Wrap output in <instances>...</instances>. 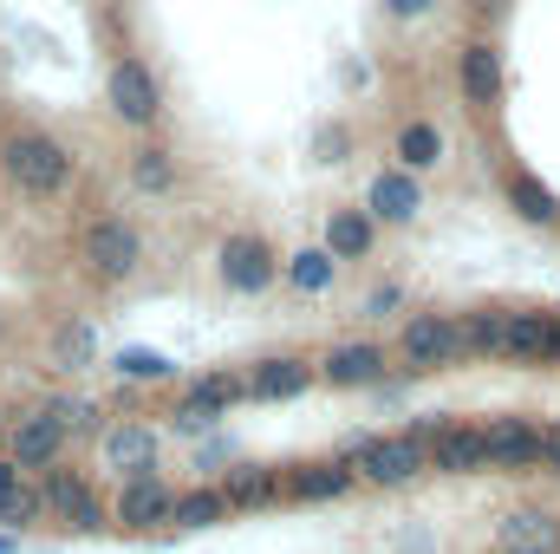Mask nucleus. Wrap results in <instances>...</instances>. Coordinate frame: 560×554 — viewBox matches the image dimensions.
<instances>
[{
    "label": "nucleus",
    "instance_id": "e433bc0d",
    "mask_svg": "<svg viewBox=\"0 0 560 554\" xmlns=\"http://www.w3.org/2000/svg\"><path fill=\"white\" fill-rule=\"evenodd\" d=\"M541 470L560 476V424H548V443H541Z\"/></svg>",
    "mask_w": 560,
    "mask_h": 554
},
{
    "label": "nucleus",
    "instance_id": "f704fd0d",
    "mask_svg": "<svg viewBox=\"0 0 560 554\" xmlns=\"http://www.w3.org/2000/svg\"><path fill=\"white\" fill-rule=\"evenodd\" d=\"M319 163H346V131H339V125L319 131Z\"/></svg>",
    "mask_w": 560,
    "mask_h": 554
},
{
    "label": "nucleus",
    "instance_id": "f257e3e1",
    "mask_svg": "<svg viewBox=\"0 0 560 554\" xmlns=\"http://www.w3.org/2000/svg\"><path fill=\"white\" fill-rule=\"evenodd\" d=\"M72 150L52 138V131H13L0 138V176L26 196V203H52L72 189Z\"/></svg>",
    "mask_w": 560,
    "mask_h": 554
},
{
    "label": "nucleus",
    "instance_id": "9b49d317",
    "mask_svg": "<svg viewBox=\"0 0 560 554\" xmlns=\"http://www.w3.org/2000/svg\"><path fill=\"white\" fill-rule=\"evenodd\" d=\"M235 405H248V372H202L170 417H176V430H209V424H222Z\"/></svg>",
    "mask_w": 560,
    "mask_h": 554
},
{
    "label": "nucleus",
    "instance_id": "4468645a",
    "mask_svg": "<svg viewBox=\"0 0 560 554\" xmlns=\"http://www.w3.org/2000/svg\"><path fill=\"white\" fill-rule=\"evenodd\" d=\"M365 216L372 222H392V229H405V222H418L423 216V176L411 170H378L372 183H365Z\"/></svg>",
    "mask_w": 560,
    "mask_h": 554
},
{
    "label": "nucleus",
    "instance_id": "4be33fe9",
    "mask_svg": "<svg viewBox=\"0 0 560 554\" xmlns=\"http://www.w3.org/2000/svg\"><path fill=\"white\" fill-rule=\"evenodd\" d=\"M222 496H229L235 516L280 503V463H242V470H229V476H222Z\"/></svg>",
    "mask_w": 560,
    "mask_h": 554
},
{
    "label": "nucleus",
    "instance_id": "6e6552de",
    "mask_svg": "<svg viewBox=\"0 0 560 554\" xmlns=\"http://www.w3.org/2000/svg\"><path fill=\"white\" fill-rule=\"evenodd\" d=\"M430 450V470L436 476H482L489 457H482V424H456V417H418L411 424Z\"/></svg>",
    "mask_w": 560,
    "mask_h": 554
},
{
    "label": "nucleus",
    "instance_id": "473e14b6",
    "mask_svg": "<svg viewBox=\"0 0 560 554\" xmlns=\"http://www.w3.org/2000/svg\"><path fill=\"white\" fill-rule=\"evenodd\" d=\"M398 307H405V287H372V293H365V313H372V320H385V313H398Z\"/></svg>",
    "mask_w": 560,
    "mask_h": 554
},
{
    "label": "nucleus",
    "instance_id": "bb28decb",
    "mask_svg": "<svg viewBox=\"0 0 560 554\" xmlns=\"http://www.w3.org/2000/svg\"><path fill=\"white\" fill-rule=\"evenodd\" d=\"M463 346H469V359H502V346H509V307L463 313Z\"/></svg>",
    "mask_w": 560,
    "mask_h": 554
},
{
    "label": "nucleus",
    "instance_id": "72a5a7b5",
    "mask_svg": "<svg viewBox=\"0 0 560 554\" xmlns=\"http://www.w3.org/2000/svg\"><path fill=\"white\" fill-rule=\"evenodd\" d=\"M392 20H423V13H436V0H378Z\"/></svg>",
    "mask_w": 560,
    "mask_h": 554
},
{
    "label": "nucleus",
    "instance_id": "0eeeda50",
    "mask_svg": "<svg viewBox=\"0 0 560 554\" xmlns=\"http://www.w3.org/2000/svg\"><path fill=\"white\" fill-rule=\"evenodd\" d=\"M66 443H72V424L52 405H33L26 417H13V430H7V457L26 476H46L52 463H66Z\"/></svg>",
    "mask_w": 560,
    "mask_h": 554
},
{
    "label": "nucleus",
    "instance_id": "ea45409f",
    "mask_svg": "<svg viewBox=\"0 0 560 554\" xmlns=\"http://www.w3.org/2000/svg\"><path fill=\"white\" fill-rule=\"evenodd\" d=\"M555 366H560V313H555Z\"/></svg>",
    "mask_w": 560,
    "mask_h": 554
},
{
    "label": "nucleus",
    "instance_id": "9d476101",
    "mask_svg": "<svg viewBox=\"0 0 560 554\" xmlns=\"http://www.w3.org/2000/svg\"><path fill=\"white\" fill-rule=\"evenodd\" d=\"M541 443H548V424H535V417H489L482 424V457H489V470H502V476H522V470H541Z\"/></svg>",
    "mask_w": 560,
    "mask_h": 554
},
{
    "label": "nucleus",
    "instance_id": "1a4fd4ad",
    "mask_svg": "<svg viewBox=\"0 0 560 554\" xmlns=\"http://www.w3.org/2000/svg\"><path fill=\"white\" fill-rule=\"evenodd\" d=\"M215 280L229 287V293H268L280 280V255L268 249V235H255V229H242V235H229L222 249H215Z\"/></svg>",
    "mask_w": 560,
    "mask_h": 554
},
{
    "label": "nucleus",
    "instance_id": "2eb2a0df",
    "mask_svg": "<svg viewBox=\"0 0 560 554\" xmlns=\"http://www.w3.org/2000/svg\"><path fill=\"white\" fill-rule=\"evenodd\" d=\"M313 379H319V366H306L300 353H275V359H255L248 399H255V405H293V399L313 392Z\"/></svg>",
    "mask_w": 560,
    "mask_h": 554
},
{
    "label": "nucleus",
    "instance_id": "ddd939ff",
    "mask_svg": "<svg viewBox=\"0 0 560 554\" xmlns=\"http://www.w3.org/2000/svg\"><path fill=\"white\" fill-rule=\"evenodd\" d=\"M98 457H105V470L112 476H125V483H138V476H156V457H163V437L138 424V417H125V424H112L105 430V443H98Z\"/></svg>",
    "mask_w": 560,
    "mask_h": 554
},
{
    "label": "nucleus",
    "instance_id": "4c0bfd02",
    "mask_svg": "<svg viewBox=\"0 0 560 554\" xmlns=\"http://www.w3.org/2000/svg\"><path fill=\"white\" fill-rule=\"evenodd\" d=\"M0 554H20V535H7V529H0Z\"/></svg>",
    "mask_w": 560,
    "mask_h": 554
},
{
    "label": "nucleus",
    "instance_id": "5701e85b",
    "mask_svg": "<svg viewBox=\"0 0 560 554\" xmlns=\"http://www.w3.org/2000/svg\"><path fill=\"white\" fill-rule=\"evenodd\" d=\"M502 196H509V209H515L522 222H535V229H555L560 222V196L541 183V176H528V170H509Z\"/></svg>",
    "mask_w": 560,
    "mask_h": 554
},
{
    "label": "nucleus",
    "instance_id": "cd10ccee",
    "mask_svg": "<svg viewBox=\"0 0 560 554\" xmlns=\"http://www.w3.org/2000/svg\"><path fill=\"white\" fill-rule=\"evenodd\" d=\"M176 157L163 150V143H138L131 150V189H143V196H176Z\"/></svg>",
    "mask_w": 560,
    "mask_h": 554
},
{
    "label": "nucleus",
    "instance_id": "f8f14e48",
    "mask_svg": "<svg viewBox=\"0 0 560 554\" xmlns=\"http://www.w3.org/2000/svg\"><path fill=\"white\" fill-rule=\"evenodd\" d=\"M359 483L352 457H319V463H280V496L287 503H339Z\"/></svg>",
    "mask_w": 560,
    "mask_h": 554
},
{
    "label": "nucleus",
    "instance_id": "b1692460",
    "mask_svg": "<svg viewBox=\"0 0 560 554\" xmlns=\"http://www.w3.org/2000/svg\"><path fill=\"white\" fill-rule=\"evenodd\" d=\"M235 509H229V496H222V483H189V489H176V516H170V529H222Z\"/></svg>",
    "mask_w": 560,
    "mask_h": 554
},
{
    "label": "nucleus",
    "instance_id": "f03ea898",
    "mask_svg": "<svg viewBox=\"0 0 560 554\" xmlns=\"http://www.w3.org/2000/svg\"><path fill=\"white\" fill-rule=\"evenodd\" d=\"M352 470L372 489H405L430 470V450L418 430H372V437H352Z\"/></svg>",
    "mask_w": 560,
    "mask_h": 554
},
{
    "label": "nucleus",
    "instance_id": "a878e982",
    "mask_svg": "<svg viewBox=\"0 0 560 554\" xmlns=\"http://www.w3.org/2000/svg\"><path fill=\"white\" fill-rule=\"evenodd\" d=\"M280 280H287L293 293H326V287L339 280V262L326 255V242H313V249H293V255L280 262Z\"/></svg>",
    "mask_w": 560,
    "mask_h": 554
},
{
    "label": "nucleus",
    "instance_id": "7ed1b4c3",
    "mask_svg": "<svg viewBox=\"0 0 560 554\" xmlns=\"http://www.w3.org/2000/svg\"><path fill=\"white\" fill-rule=\"evenodd\" d=\"M105 105H112L118 125L156 131V118H163V79L150 72V59H138V53L112 59V72H105Z\"/></svg>",
    "mask_w": 560,
    "mask_h": 554
},
{
    "label": "nucleus",
    "instance_id": "58836bf2",
    "mask_svg": "<svg viewBox=\"0 0 560 554\" xmlns=\"http://www.w3.org/2000/svg\"><path fill=\"white\" fill-rule=\"evenodd\" d=\"M7 430H13V417L0 412V450H7Z\"/></svg>",
    "mask_w": 560,
    "mask_h": 554
},
{
    "label": "nucleus",
    "instance_id": "6ab92c4d",
    "mask_svg": "<svg viewBox=\"0 0 560 554\" xmlns=\"http://www.w3.org/2000/svg\"><path fill=\"white\" fill-rule=\"evenodd\" d=\"M456 85H463V105L489 112V105L502 99V53H495L489 39H469V46L456 53Z\"/></svg>",
    "mask_w": 560,
    "mask_h": 554
},
{
    "label": "nucleus",
    "instance_id": "dca6fc26",
    "mask_svg": "<svg viewBox=\"0 0 560 554\" xmlns=\"http://www.w3.org/2000/svg\"><path fill=\"white\" fill-rule=\"evenodd\" d=\"M319 379H326V385H339V392L385 385V346H378V339H339V346L319 359Z\"/></svg>",
    "mask_w": 560,
    "mask_h": 554
},
{
    "label": "nucleus",
    "instance_id": "393cba45",
    "mask_svg": "<svg viewBox=\"0 0 560 554\" xmlns=\"http://www.w3.org/2000/svg\"><path fill=\"white\" fill-rule=\"evenodd\" d=\"M392 157H398V170L423 176V170H436V163H443V131H436L430 118H411V125H398Z\"/></svg>",
    "mask_w": 560,
    "mask_h": 554
},
{
    "label": "nucleus",
    "instance_id": "412c9836",
    "mask_svg": "<svg viewBox=\"0 0 560 554\" xmlns=\"http://www.w3.org/2000/svg\"><path fill=\"white\" fill-rule=\"evenodd\" d=\"M378 242V222L365 209H326V255L346 268V262H365Z\"/></svg>",
    "mask_w": 560,
    "mask_h": 554
},
{
    "label": "nucleus",
    "instance_id": "423d86ee",
    "mask_svg": "<svg viewBox=\"0 0 560 554\" xmlns=\"http://www.w3.org/2000/svg\"><path fill=\"white\" fill-rule=\"evenodd\" d=\"M143 268V229L125 216H98L85 229V275L98 287H125Z\"/></svg>",
    "mask_w": 560,
    "mask_h": 554
},
{
    "label": "nucleus",
    "instance_id": "2f4dec72",
    "mask_svg": "<svg viewBox=\"0 0 560 554\" xmlns=\"http://www.w3.org/2000/svg\"><path fill=\"white\" fill-rule=\"evenodd\" d=\"M46 405L66 417L72 430H98V405H85V399H46Z\"/></svg>",
    "mask_w": 560,
    "mask_h": 554
},
{
    "label": "nucleus",
    "instance_id": "c85d7f7f",
    "mask_svg": "<svg viewBox=\"0 0 560 554\" xmlns=\"http://www.w3.org/2000/svg\"><path fill=\"white\" fill-rule=\"evenodd\" d=\"M112 372H118L125 385H170V379H176V359L156 353V346H125V353L112 359Z\"/></svg>",
    "mask_w": 560,
    "mask_h": 554
},
{
    "label": "nucleus",
    "instance_id": "c9c22d12",
    "mask_svg": "<svg viewBox=\"0 0 560 554\" xmlns=\"http://www.w3.org/2000/svg\"><path fill=\"white\" fill-rule=\"evenodd\" d=\"M20 483H26V470H20V463H13V457H7V450H0V496H13V489H20Z\"/></svg>",
    "mask_w": 560,
    "mask_h": 554
},
{
    "label": "nucleus",
    "instance_id": "c756f323",
    "mask_svg": "<svg viewBox=\"0 0 560 554\" xmlns=\"http://www.w3.org/2000/svg\"><path fill=\"white\" fill-rule=\"evenodd\" d=\"M52 366H59V372H85V366H98V326H85V320L59 326V339H52Z\"/></svg>",
    "mask_w": 560,
    "mask_h": 554
},
{
    "label": "nucleus",
    "instance_id": "aec40b11",
    "mask_svg": "<svg viewBox=\"0 0 560 554\" xmlns=\"http://www.w3.org/2000/svg\"><path fill=\"white\" fill-rule=\"evenodd\" d=\"M502 366H555V313L509 307V346H502Z\"/></svg>",
    "mask_w": 560,
    "mask_h": 554
},
{
    "label": "nucleus",
    "instance_id": "39448f33",
    "mask_svg": "<svg viewBox=\"0 0 560 554\" xmlns=\"http://www.w3.org/2000/svg\"><path fill=\"white\" fill-rule=\"evenodd\" d=\"M398 359H405L411 372H450V366H463V359H469L463 320H456V313H411V320L398 326Z\"/></svg>",
    "mask_w": 560,
    "mask_h": 554
},
{
    "label": "nucleus",
    "instance_id": "7c9ffc66",
    "mask_svg": "<svg viewBox=\"0 0 560 554\" xmlns=\"http://www.w3.org/2000/svg\"><path fill=\"white\" fill-rule=\"evenodd\" d=\"M39 516H46V509H39V489H33V483H20L13 496H0V529H7V535H20V529H33Z\"/></svg>",
    "mask_w": 560,
    "mask_h": 554
},
{
    "label": "nucleus",
    "instance_id": "a211bd4d",
    "mask_svg": "<svg viewBox=\"0 0 560 554\" xmlns=\"http://www.w3.org/2000/svg\"><path fill=\"white\" fill-rule=\"evenodd\" d=\"M495 554H560V516L555 509H509L495 522Z\"/></svg>",
    "mask_w": 560,
    "mask_h": 554
},
{
    "label": "nucleus",
    "instance_id": "f3484780",
    "mask_svg": "<svg viewBox=\"0 0 560 554\" xmlns=\"http://www.w3.org/2000/svg\"><path fill=\"white\" fill-rule=\"evenodd\" d=\"M112 516H118V529H170V516H176V489H170L163 476H138V483L118 489Z\"/></svg>",
    "mask_w": 560,
    "mask_h": 554
},
{
    "label": "nucleus",
    "instance_id": "20e7f679",
    "mask_svg": "<svg viewBox=\"0 0 560 554\" xmlns=\"http://www.w3.org/2000/svg\"><path fill=\"white\" fill-rule=\"evenodd\" d=\"M33 489H39V509H46L52 522L79 529V535H98V529L112 522V509L98 503V489H92V476H85V470H66V463H52L46 476H33Z\"/></svg>",
    "mask_w": 560,
    "mask_h": 554
}]
</instances>
